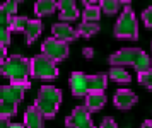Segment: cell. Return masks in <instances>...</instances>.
<instances>
[{
	"label": "cell",
	"mask_w": 152,
	"mask_h": 128,
	"mask_svg": "<svg viewBox=\"0 0 152 128\" xmlns=\"http://www.w3.org/2000/svg\"><path fill=\"white\" fill-rule=\"evenodd\" d=\"M69 86L75 97H84V96H89L92 92H103L108 87V75H87L84 72H74L69 79Z\"/></svg>",
	"instance_id": "cell-1"
},
{
	"label": "cell",
	"mask_w": 152,
	"mask_h": 128,
	"mask_svg": "<svg viewBox=\"0 0 152 128\" xmlns=\"http://www.w3.org/2000/svg\"><path fill=\"white\" fill-rule=\"evenodd\" d=\"M110 65L113 67H123V65H130L137 70L138 74L151 70L152 60L151 56L145 53L144 50L140 48H123V50H118L113 55H110Z\"/></svg>",
	"instance_id": "cell-2"
},
{
	"label": "cell",
	"mask_w": 152,
	"mask_h": 128,
	"mask_svg": "<svg viewBox=\"0 0 152 128\" xmlns=\"http://www.w3.org/2000/svg\"><path fill=\"white\" fill-rule=\"evenodd\" d=\"M0 75L10 79V84L28 86L31 75V60L21 55H12L0 65Z\"/></svg>",
	"instance_id": "cell-3"
},
{
	"label": "cell",
	"mask_w": 152,
	"mask_h": 128,
	"mask_svg": "<svg viewBox=\"0 0 152 128\" xmlns=\"http://www.w3.org/2000/svg\"><path fill=\"white\" fill-rule=\"evenodd\" d=\"M29 87H31V84H28V86H21V84L0 86V116H5V118L15 116L17 106L24 99V92Z\"/></svg>",
	"instance_id": "cell-4"
},
{
	"label": "cell",
	"mask_w": 152,
	"mask_h": 128,
	"mask_svg": "<svg viewBox=\"0 0 152 128\" xmlns=\"http://www.w3.org/2000/svg\"><path fill=\"white\" fill-rule=\"evenodd\" d=\"M62 102V91L53 87V86H43L38 92L34 106L45 118H53L58 111V106Z\"/></svg>",
	"instance_id": "cell-5"
},
{
	"label": "cell",
	"mask_w": 152,
	"mask_h": 128,
	"mask_svg": "<svg viewBox=\"0 0 152 128\" xmlns=\"http://www.w3.org/2000/svg\"><path fill=\"white\" fill-rule=\"evenodd\" d=\"M113 33L118 39H138V22L130 7L123 9V12L120 14Z\"/></svg>",
	"instance_id": "cell-6"
},
{
	"label": "cell",
	"mask_w": 152,
	"mask_h": 128,
	"mask_svg": "<svg viewBox=\"0 0 152 128\" xmlns=\"http://www.w3.org/2000/svg\"><path fill=\"white\" fill-rule=\"evenodd\" d=\"M31 75L41 80H53L58 77V67L53 60L45 55H36L31 58Z\"/></svg>",
	"instance_id": "cell-7"
},
{
	"label": "cell",
	"mask_w": 152,
	"mask_h": 128,
	"mask_svg": "<svg viewBox=\"0 0 152 128\" xmlns=\"http://www.w3.org/2000/svg\"><path fill=\"white\" fill-rule=\"evenodd\" d=\"M41 51L45 56H48L50 60L62 61L69 56V46L67 43H62V41L55 39V38H48L46 41H43L41 45Z\"/></svg>",
	"instance_id": "cell-8"
},
{
	"label": "cell",
	"mask_w": 152,
	"mask_h": 128,
	"mask_svg": "<svg viewBox=\"0 0 152 128\" xmlns=\"http://www.w3.org/2000/svg\"><path fill=\"white\" fill-rule=\"evenodd\" d=\"M65 125H67V128H96L92 125L91 113L84 106H77L72 111V115L65 120Z\"/></svg>",
	"instance_id": "cell-9"
},
{
	"label": "cell",
	"mask_w": 152,
	"mask_h": 128,
	"mask_svg": "<svg viewBox=\"0 0 152 128\" xmlns=\"http://www.w3.org/2000/svg\"><path fill=\"white\" fill-rule=\"evenodd\" d=\"M51 33H53V38L62 43H70V41H75L79 33H77L74 27L67 24V22H56L51 26Z\"/></svg>",
	"instance_id": "cell-10"
},
{
	"label": "cell",
	"mask_w": 152,
	"mask_h": 128,
	"mask_svg": "<svg viewBox=\"0 0 152 128\" xmlns=\"http://www.w3.org/2000/svg\"><path fill=\"white\" fill-rule=\"evenodd\" d=\"M58 15L62 22H70V20L79 19V9L74 0H60L58 2Z\"/></svg>",
	"instance_id": "cell-11"
},
{
	"label": "cell",
	"mask_w": 152,
	"mask_h": 128,
	"mask_svg": "<svg viewBox=\"0 0 152 128\" xmlns=\"http://www.w3.org/2000/svg\"><path fill=\"white\" fill-rule=\"evenodd\" d=\"M113 101H115V106L118 109H130L138 101V97L135 92H132L128 89H118L115 97H113Z\"/></svg>",
	"instance_id": "cell-12"
},
{
	"label": "cell",
	"mask_w": 152,
	"mask_h": 128,
	"mask_svg": "<svg viewBox=\"0 0 152 128\" xmlns=\"http://www.w3.org/2000/svg\"><path fill=\"white\" fill-rule=\"evenodd\" d=\"M24 127L26 128H45V116L36 106H29L24 113Z\"/></svg>",
	"instance_id": "cell-13"
},
{
	"label": "cell",
	"mask_w": 152,
	"mask_h": 128,
	"mask_svg": "<svg viewBox=\"0 0 152 128\" xmlns=\"http://www.w3.org/2000/svg\"><path fill=\"white\" fill-rule=\"evenodd\" d=\"M106 104V94L103 92H92V94L86 96V104L84 108L89 113H96L99 109H103V106Z\"/></svg>",
	"instance_id": "cell-14"
},
{
	"label": "cell",
	"mask_w": 152,
	"mask_h": 128,
	"mask_svg": "<svg viewBox=\"0 0 152 128\" xmlns=\"http://www.w3.org/2000/svg\"><path fill=\"white\" fill-rule=\"evenodd\" d=\"M43 31V22L39 19H29L28 26H26V43L28 45H33L38 38H39V34Z\"/></svg>",
	"instance_id": "cell-15"
},
{
	"label": "cell",
	"mask_w": 152,
	"mask_h": 128,
	"mask_svg": "<svg viewBox=\"0 0 152 128\" xmlns=\"http://www.w3.org/2000/svg\"><path fill=\"white\" fill-rule=\"evenodd\" d=\"M0 45H10V17L0 9Z\"/></svg>",
	"instance_id": "cell-16"
},
{
	"label": "cell",
	"mask_w": 152,
	"mask_h": 128,
	"mask_svg": "<svg viewBox=\"0 0 152 128\" xmlns=\"http://www.w3.org/2000/svg\"><path fill=\"white\" fill-rule=\"evenodd\" d=\"M86 9L82 10V19L84 22H97L101 17V7L97 2H84Z\"/></svg>",
	"instance_id": "cell-17"
},
{
	"label": "cell",
	"mask_w": 152,
	"mask_h": 128,
	"mask_svg": "<svg viewBox=\"0 0 152 128\" xmlns=\"http://www.w3.org/2000/svg\"><path fill=\"white\" fill-rule=\"evenodd\" d=\"M56 9H58V2H55V0H39L34 4V12L38 17L51 15Z\"/></svg>",
	"instance_id": "cell-18"
},
{
	"label": "cell",
	"mask_w": 152,
	"mask_h": 128,
	"mask_svg": "<svg viewBox=\"0 0 152 128\" xmlns=\"http://www.w3.org/2000/svg\"><path fill=\"white\" fill-rule=\"evenodd\" d=\"M99 7L104 14L108 15H115L118 14V10H121V7H130V2H120V0H103L99 2Z\"/></svg>",
	"instance_id": "cell-19"
},
{
	"label": "cell",
	"mask_w": 152,
	"mask_h": 128,
	"mask_svg": "<svg viewBox=\"0 0 152 128\" xmlns=\"http://www.w3.org/2000/svg\"><path fill=\"white\" fill-rule=\"evenodd\" d=\"M110 79L113 82H118V84H128L132 80L130 74L125 70L123 67H111L110 68Z\"/></svg>",
	"instance_id": "cell-20"
},
{
	"label": "cell",
	"mask_w": 152,
	"mask_h": 128,
	"mask_svg": "<svg viewBox=\"0 0 152 128\" xmlns=\"http://www.w3.org/2000/svg\"><path fill=\"white\" fill-rule=\"evenodd\" d=\"M99 24L97 22H84L82 24H79V27H77V33L80 34L82 38H91V36H94L96 33H99Z\"/></svg>",
	"instance_id": "cell-21"
},
{
	"label": "cell",
	"mask_w": 152,
	"mask_h": 128,
	"mask_svg": "<svg viewBox=\"0 0 152 128\" xmlns=\"http://www.w3.org/2000/svg\"><path fill=\"white\" fill-rule=\"evenodd\" d=\"M29 19L24 17V15H15L10 19V31L14 33H21V31H26V26H28Z\"/></svg>",
	"instance_id": "cell-22"
},
{
	"label": "cell",
	"mask_w": 152,
	"mask_h": 128,
	"mask_svg": "<svg viewBox=\"0 0 152 128\" xmlns=\"http://www.w3.org/2000/svg\"><path fill=\"white\" fill-rule=\"evenodd\" d=\"M17 5H19V2H15V0H9V2H4L0 9H2V10L7 14L10 19H12V17H15V12H17Z\"/></svg>",
	"instance_id": "cell-23"
},
{
	"label": "cell",
	"mask_w": 152,
	"mask_h": 128,
	"mask_svg": "<svg viewBox=\"0 0 152 128\" xmlns=\"http://www.w3.org/2000/svg\"><path fill=\"white\" fill-rule=\"evenodd\" d=\"M138 84H142L144 87L147 89H152V68L151 70H147V72H142V74H138Z\"/></svg>",
	"instance_id": "cell-24"
},
{
	"label": "cell",
	"mask_w": 152,
	"mask_h": 128,
	"mask_svg": "<svg viewBox=\"0 0 152 128\" xmlns=\"http://www.w3.org/2000/svg\"><path fill=\"white\" fill-rule=\"evenodd\" d=\"M142 20H144L145 26L151 27V29H152V7L145 9L144 12H142Z\"/></svg>",
	"instance_id": "cell-25"
},
{
	"label": "cell",
	"mask_w": 152,
	"mask_h": 128,
	"mask_svg": "<svg viewBox=\"0 0 152 128\" xmlns=\"http://www.w3.org/2000/svg\"><path fill=\"white\" fill-rule=\"evenodd\" d=\"M99 128H118V125L115 123V120H113V118L106 116L103 121H101V127H99Z\"/></svg>",
	"instance_id": "cell-26"
},
{
	"label": "cell",
	"mask_w": 152,
	"mask_h": 128,
	"mask_svg": "<svg viewBox=\"0 0 152 128\" xmlns=\"http://www.w3.org/2000/svg\"><path fill=\"white\" fill-rule=\"evenodd\" d=\"M5 60H7V46L0 45V65H2Z\"/></svg>",
	"instance_id": "cell-27"
},
{
	"label": "cell",
	"mask_w": 152,
	"mask_h": 128,
	"mask_svg": "<svg viewBox=\"0 0 152 128\" xmlns=\"http://www.w3.org/2000/svg\"><path fill=\"white\" fill-rule=\"evenodd\" d=\"M10 125H12V123L9 121V118L0 116V128H10Z\"/></svg>",
	"instance_id": "cell-28"
},
{
	"label": "cell",
	"mask_w": 152,
	"mask_h": 128,
	"mask_svg": "<svg viewBox=\"0 0 152 128\" xmlns=\"http://www.w3.org/2000/svg\"><path fill=\"white\" fill-rule=\"evenodd\" d=\"M84 56L86 58H92L94 56V50L92 48H84Z\"/></svg>",
	"instance_id": "cell-29"
},
{
	"label": "cell",
	"mask_w": 152,
	"mask_h": 128,
	"mask_svg": "<svg viewBox=\"0 0 152 128\" xmlns=\"http://www.w3.org/2000/svg\"><path fill=\"white\" fill-rule=\"evenodd\" d=\"M140 128H152V121H144Z\"/></svg>",
	"instance_id": "cell-30"
},
{
	"label": "cell",
	"mask_w": 152,
	"mask_h": 128,
	"mask_svg": "<svg viewBox=\"0 0 152 128\" xmlns=\"http://www.w3.org/2000/svg\"><path fill=\"white\" fill-rule=\"evenodd\" d=\"M10 128H26V127H24L22 123H12V125H10Z\"/></svg>",
	"instance_id": "cell-31"
}]
</instances>
